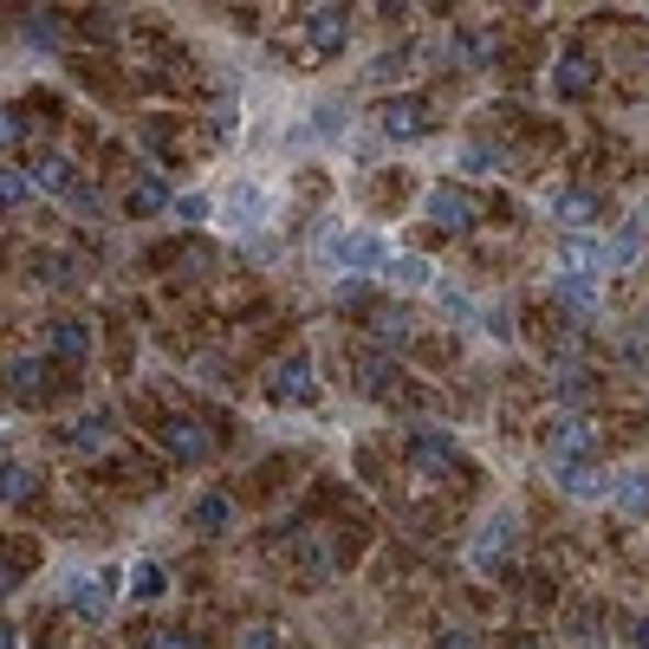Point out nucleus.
<instances>
[{
	"mask_svg": "<svg viewBox=\"0 0 649 649\" xmlns=\"http://www.w3.org/2000/svg\"><path fill=\"white\" fill-rule=\"evenodd\" d=\"M552 481L572 494V501H604L617 481L604 474V468H591V461H552Z\"/></svg>",
	"mask_w": 649,
	"mask_h": 649,
	"instance_id": "nucleus-11",
	"label": "nucleus"
},
{
	"mask_svg": "<svg viewBox=\"0 0 649 649\" xmlns=\"http://www.w3.org/2000/svg\"><path fill=\"white\" fill-rule=\"evenodd\" d=\"M377 124H383V137H396V144H410V137H429L435 131V111L416 98V91H396L383 111H377Z\"/></svg>",
	"mask_w": 649,
	"mask_h": 649,
	"instance_id": "nucleus-5",
	"label": "nucleus"
},
{
	"mask_svg": "<svg viewBox=\"0 0 649 649\" xmlns=\"http://www.w3.org/2000/svg\"><path fill=\"white\" fill-rule=\"evenodd\" d=\"M66 209H72V215H85V221H98V215H104V195H98L91 182H72V195H66Z\"/></svg>",
	"mask_w": 649,
	"mask_h": 649,
	"instance_id": "nucleus-34",
	"label": "nucleus"
},
{
	"mask_svg": "<svg viewBox=\"0 0 649 649\" xmlns=\"http://www.w3.org/2000/svg\"><path fill=\"white\" fill-rule=\"evenodd\" d=\"M345 124H351V111H345V104H332V98H325V104H312V137H325V144H332V137H345Z\"/></svg>",
	"mask_w": 649,
	"mask_h": 649,
	"instance_id": "nucleus-28",
	"label": "nucleus"
},
{
	"mask_svg": "<svg viewBox=\"0 0 649 649\" xmlns=\"http://www.w3.org/2000/svg\"><path fill=\"white\" fill-rule=\"evenodd\" d=\"M318 260L358 280V273H383L390 247H383V234H370V227H318Z\"/></svg>",
	"mask_w": 649,
	"mask_h": 649,
	"instance_id": "nucleus-1",
	"label": "nucleus"
},
{
	"mask_svg": "<svg viewBox=\"0 0 649 649\" xmlns=\"http://www.w3.org/2000/svg\"><path fill=\"white\" fill-rule=\"evenodd\" d=\"M358 383L370 390V396H390V390H396V363L383 358V351H370V358H363V370H358Z\"/></svg>",
	"mask_w": 649,
	"mask_h": 649,
	"instance_id": "nucleus-27",
	"label": "nucleus"
},
{
	"mask_svg": "<svg viewBox=\"0 0 649 649\" xmlns=\"http://www.w3.org/2000/svg\"><path fill=\"white\" fill-rule=\"evenodd\" d=\"M104 435H111V416H91V423H72V429H66V441H72V448H98Z\"/></svg>",
	"mask_w": 649,
	"mask_h": 649,
	"instance_id": "nucleus-36",
	"label": "nucleus"
},
{
	"mask_svg": "<svg viewBox=\"0 0 649 649\" xmlns=\"http://www.w3.org/2000/svg\"><path fill=\"white\" fill-rule=\"evenodd\" d=\"M644 325H649V312H644Z\"/></svg>",
	"mask_w": 649,
	"mask_h": 649,
	"instance_id": "nucleus-45",
	"label": "nucleus"
},
{
	"mask_svg": "<svg viewBox=\"0 0 649 649\" xmlns=\"http://www.w3.org/2000/svg\"><path fill=\"white\" fill-rule=\"evenodd\" d=\"M267 396L273 403H318V377H312V363L305 358H287L267 370Z\"/></svg>",
	"mask_w": 649,
	"mask_h": 649,
	"instance_id": "nucleus-8",
	"label": "nucleus"
},
{
	"mask_svg": "<svg viewBox=\"0 0 649 649\" xmlns=\"http://www.w3.org/2000/svg\"><path fill=\"white\" fill-rule=\"evenodd\" d=\"M345 7H318L312 20H305V46H312V59H332L338 46H345Z\"/></svg>",
	"mask_w": 649,
	"mask_h": 649,
	"instance_id": "nucleus-12",
	"label": "nucleus"
},
{
	"mask_svg": "<svg viewBox=\"0 0 649 649\" xmlns=\"http://www.w3.org/2000/svg\"><path fill=\"white\" fill-rule=\"evenodd\" d=\"M20 40H26L40 59H53V53H59V20H53V13H33V20L20 26Z\"/></svg>",
	"mask_w": 649,
	"mask_h": 649,
	"instance_id": "nucleus-25",
	"label": "nucleus"
},
{
	"mask_svg": "<svg viewBox=\"0 0 649 649\" xmlns=\"http://www.w3.org/2000/svg\"><path fill=\"white\" fill-rule=\"evenodd\" d=\"M163 209H176V195L163 189V176H137V182L124 189V215L149 221V215H163Z\"/></svg>",
	"mask_w": 649,
	"mask_h": 649,
	"instance_id": "nucleus-16",
	"label": "nucleus"
},
{
	"mask_svg": "<svg viewBox=\"0 0 649 649\" xmlns=\"http://www.w3.org/2000/svg\"><path fill=\"white\" fill-rule=\"evenodd\" d=\"M0 649H13V624H0Z\"/></svg>",
	"mask_w": 649,
	"mask_h": 649,
	"instance_id": "nucleus-44",
	"label": "nucleus"
},
{
	"mask_svg": "<svg viewBox=\"0 0 649 649\" xmlns=\"http://www.w3.org/2000/svg\"><path fill=\"white\" fill-rule=\"evenodd\" d=\"M552 215L566 221V227H597V195H584V189H559V195H552Z\"/></svg>",
	"mask_w": 649,
	"mask_h": 649,
	"instance_id": "nucleus-21",
	"label": "nucleus"
},
{
	"mask_svg": "<svg viewBox=\"0 0 649 649\" xmlns=\"http://www.w3.org/2000/svg\"><path fill=\"white\" fill-rule=\"evenodd\" d=\"M423 209H429V221L441 234H468V227L481 221V202H474L461 182H435L429 195H423Z\"/></svg>",
	"mask_w": 649,
	"mask_h": 649,
	"instance_id": "nucleus-3",
	"label": "nucleus"
},
{
	"mask_svg": "<svg viewBox=\"0 0 649 649\" xmlns=\"http://www.w3.org/2000/svg\"><path fill=\"white\" fill-rule=\"evenodd\" d=\"M494 169H501V149H488V144L461 149V176H494Z\"/></svg>",
	"mask_w": 649,
	"mask_h": 649,
	"instance_id": "nucleus-32",
	"label": "nucleus"
},
{
	"mask_svg": "<svg viewBox=\"0 0 649 649\" xmlns=\"http://www.w3.org/2000/svg\"><path fill=\"white\" fill-rule=\"evenodd\" d=\"M267 215H273V209H267V189H260V182H234V189H227V221H234L240 234L267 227Z\"/></svg>",
	"mask_w": 649,
	"mask_h": 649,
	"instance_id": "nucleus-13",
	"label": "nucleus"
},
{
	"mask_svg": "<svg viewBox=\"0 0 649 649\" xmlns=\"http://www.w3.org/2000/svg\"><path fill=\"white\" fill-rule=\"evenodd\" d=\"M611 501L624 506L630 519H644V513H649V474H637V468H630V474H624V481L611 488Z\"/></svg>",
	"mask_w": 649,
	"mask_h": 649,
	"instance_id": "nucleus-23",
	"label": "nucleus"
},
{
	"mask_svg": "<svg viewBox=\"0 0 649 649\" xmlns=\"http://www.w3.org/2000/svg\"><path fill=\"white\" fill-rule=\"evenodd\" d=\"M169 215H182V221H209L215 209H209V195H202V189H189V195H176V209H169Z\"/></svg>",
	"mask_w": 649,
	"mask_h": 649,
	"instance_id": "nucleus-39",
	"label": "nucleus"
},
{
	"mask_svg": "<svg viewBox=\"0 0 649 649\" xmlns=\"http://www.w3.org/2000/svg\"><path fill=\"white\" fill-rule=\"evenodd\" d=\"M227 519H234V501H227V494H202V501H195V533L215 539V533H227Z\"/></svg>",
	"mask_w": 649,
	"mask_h": 649,
	"instance_id": "nucleus-24",
	"label": "nucleus"
},
{
	"mask_svg": "<svg viewBox=\"0 0 649 649\" xmlns=\"http://www.w3.org/2000/svg\"><path fill=\"white\" fill-rule=\"evenodd\" d=\"M33 494H40V468L7 461V468H0V501H33Z\"/></svg>",
	"mask_w": 649,
	"mask_h": 649,
	"instance_id": "nucleus-26",
	"label": "nucleus"
},
{
	"mask_svg": "<svg viewBox=\"0 0 649 649\" xmlns=\"http://www.w3.org/2000/svg\"><path fill=\"white\" fill-rule=\"evenodd\" d=\"M435 299H441V312H448L455 325H468V318H474V299H468L461 287H441V280H435Z\"/></svg>",
	"mask_w": 649,
	"mask_h": 649,
	"instance_id": "nucleus-33",
	"label": "nucleus"
},
{
	"mask_svg": "<svg viewBox=\"0 0 649 649\" xmlns=\"http://www.w3.org/2000/svg\"><path fill=\"white\" fill-rule=\"evenodd\" d=\"M7 396L20 403V396H46V363L40 358H13L7 363Z\"/></svg>",
	"mask_w": 649,
	"mask_h": 649,
	"instance_id": "nucleus-20",
	"label": "nucleus"
},
{
	"mask_svg": "<svg viewBox=\"0 0 649 649\" xmlns=\"http://www.w3.org/2000/svg\"><path fill=\"white\" fill-rule=\"evenodd\" d=\"M144 649H202V637H189L182 624H149Z\"/></svg>",
	"mask_w": 649,
	"mask_h": 649,
	"instance_id": "nucleus-30",
	"label": "nucleus"
},
{
	"mask_svg": "<svg viewBox=\"0 0 649 649\" xmlns=\"http://www.w3.org/2000/svg\"><path fill=\"white\" fill-rule=\"evenodd\" d=\"M26 176H33V189H59V195H72V163L59 156V149H33L26 156Z\"/></svg>",
	"mask_w": 649,
	"mask_h": 649,
	"instance_id": "nucleus-14",
	"label": "nucleus"
},
{
	"mask_svg": "<svg viewBox=\"0 0 649 649\" xmlns=\"http://www.w3.org/2000/svg\"><path fill=\"white\" fill-rule=\"evenodd\" d=\"M637 254H644V221H630V227L611 240V267H637Z\"/></svg>",
	"mask_w": 649,
	"mask_h": 649,
	"instance_id": "nucleus-31",
	"label": "nucleus"
},
{
	"mask_svg": "<svg viewBox=\"0 0 649 649\" xmlns=\"http://www.w3.org/2000/svg\"><path fill=\"white\" fill-rule=\"evenodd\" d=\"M66 597L85 624H104L111 617V597H118V566H98V572H78L66 578Z\"/></svg>",
	"mask_w": 649,
	"mask_h": 649,
	"instance_id": "nucleus-2",
	"label": "nucleus"
},
{
	"mask_svg": "<svg viewBox=\"0 0 649 649\" xmlns=\"http://www.w3.org/2000/svg\"><path fill=\"white\" fill-rule=\"evenodd\" d=\"M46 267H40V280H53V287H66L72 280V267H66V254H40Z\"/></svg>",
	"mask_w": 649,
	"mask_h": 649,
	"instance_id": "nucleus-40",
	"label": "nucleus"
},
{
	"mask_svg": "<svg viewBox=\"0 0 649 649\" xmlns=\"http://www.w3.org/2000/svg\"><path fill=\"white\" fill-rule=\"evenodd\" d=\"M455 461H461V448H455L448 429H416L410 435V468H416V474H448Z\"/></svg>",
	"mask_w": 649,
	"mask_h": 649,
	"instance_id": "nucleus-9",
	"label": "nucleus"
},
{
	"mask_svg": "<svg viewBox=\"0 0 649 649\" xmlns=\"http://www.w3.org/2000/svg\"><path fill=\"white\" fill-rule=\"evenodd\" d=\"M435 649H481V637H474V630H441Z\"/></svg>",
	"mask_w": 649,
	"mask_h": 649,
	"instance_id": "nucleus-41",
	"label": "nucleus"
},
{
	"mask_svg": "<svg viewBox=\"0 0 649 649\" xmlns=\"http://www.w3.org/2000/svg\"><path fill=\"white\" fill-rule=\"evenodd\" d=\"M611 267V240H597V234H572L566 247H559V273H584V280H597Z\"/></svg>",
	"mask_w": 649,
	"mask_h": 649,
	"instance_id": "nucleus-10",
	"label": "nucleus"
},
{
	"mask_svg": "<svg viewBox=\"0 0 649 649\" xmlns=\"http://www.w3.org/2000/svg\"><path fill=\"white\" fill-rule=\"evenodd\" d=\"M338 305H363V280H338Z\"/></svg>",
	"mask_w": 649,
	"mask_h": 649,
	"instance_id": "nucleus-42",
	"label": "nucleus"
},
{
	"mask_svg": "<svg viewBox=\"0 0 649 649\" xmlns=\"http://www.w3.org/2000/svg\"><path fill=\"white\" fill-rule=\"evenodd\" d=\"M163 448H169L182 468H202V461H215V435L202 429L195 416H169V423H163Z\"/></svg>",
	"mask_w": 649,
	"mask_h": 649,
	"instance_id": "nucleus-6",
	"label": "nucleus"
},
{
	"mask_svg": "<svg viewBox=\"0 0 649 649\" xmlns=\"http://www.w3.org/2000/svg\"><path fill=\"white\" fill-rule=\"evenodd\" d=\"M46 345H53L66 363H85L91 358V325H85V318H59V325L46 332Z\"/></svg>",
	"mask_w": 649,
	"mask_h": 649,
	"instance_id": "nucleus-18",
	"label": "nucleus"
},
{
	"mask_svg": "<svg viewBox=\"0 0 649 649\" xmlns=\"http://www.w3.org/2000/svg\"><path fill=\"white\" fill-rule=\"evenodd\" d=\"M546 455L552 461H591L597 455V429L572 416V410H559V416H546Z\"/></svg>",
	"mask_w": 649,
	"mask_h": 649,
	"instance_id": "nucleus-4",
	"label": "nucleus"
},
{
	"mask_svg": "<svg viewBox=\"0 0 649 649\" xmlns=\"http://www.w3.org/2000/svg\"><path fill=\"white\" fill-rule=\"evenodd\" d=\"M513 533H519V526H513V513L481 519V526H474V539H468V566H474V572H494L506 552H513Z\"/></svg>",
	"mask_w": 649,
	"mask_h": 649,
	"instance_id": "nucleus-7",
	"label": "nucleus"
},
{
	"mask_svg": "<svg viewBox=\"0 0 649 649\" xmlns=\"http://www.w3.org/2000/svg\"><path fill=\"white\" fill-rule=\"evenodd\" d=\"M163 584H169V578H163V566H137V572H131V597H163Z\"/></svg>",
	"mask_w": 649,
	"mask_h": 649,
	"instance_id": "nucleus-37",
	"label": "nucleus"
},
{
	"mask_svg": "<svg viewBox=\"0 0 649 649\" xmlns=\"http://www.w3.org/2000/svg\"><path fill=\"white\" fill-rule=\"evenodd\" d=\"M591 85H597V59H591V53H566V59L552 66V91H559V98H584Z\"/></svg>",
	"mask_w": 649,
	"mask_h": 649,
	"instance_id": "nucleus-15",
	"label": "nucleus"
},
{
	"mask_svg": "<svg viewBox=\"0 0 649 649\" xmlns=\"http://www.w3.org/2000/svg\"><path fill=\"white\" fill-rule=\"evenodd\" d=\"M234 649H280V630H273V624H247V630L234 637Z\"/></svg>",
	"mask_w": 649,
	"mask_h": 649,
	"instance_id": "nucleus-38",
	"label": "nucleus"
},
{
	"mask_svg": "<svg viewBox=\"0 0 649 649\" xmlns=\"http://www.w3.org/2000/svg\"><path fill=\"white\" fill-rule=\"evenodd\" d=\"M370 332H377V345H410L416 338V318H410V305H383L370 318Z\"/></svg>",
	"mask_w": 649,
	"mask_h": 649,
	"instance_id": "nucleus-22",
	"label": "nucleus"
},
{
	"mask_svg": "<svg viewBox=\"0 0 649 649\" xmlns=\"http://www.w3.org/2000/svg\"><path fill=\"white\" fill-rule=\"evenodd\" d=\"M0 149H26V118L13 104H0Z\"/></svg>",
	"mask_w": 649,
	"mask_h": 649,
	"instance_id": "nucleus-35",
	"label": "nucleus"
},
{
	"mask_svg": "<svg viewBox=\"0 0 649 649\" xmlns=\"http://www.w3.org/2000/svg\"><path fill=\"white\" fill-rule=\"evenodd\" d=\"M552 299H566L578 318H591V312H597V280H584V273H552Z\"/></svg>",
	"mask_w": 649,
	"mask_h": 649,
	"instance_id": "nucleus-19",
	"label": "nucleus"
},
{
	"mask_svg": "<svg viewBox=\"0 0 649 649\" xmlns=\"http://www.w3.org/2000/svg\"><path fill=\"white\" fill-rule=\"evenodd\" d=\"M383 280H390V287H403V292H429L435 287V267L423 260V254H390V260H383Z\"/></svg>",
	"mask_w": 649,
	"mask_h": 649,
	"instance_id": "nucleus-17",
	"label": "nucleus"
},
{
	"mask_svg": "<svg viewBox=\"0 0 649 649\" xmlns=\"http://www.w3.org/2000/svg\"><path fill=\"white\" fill-rule=\"evenodd\" d=\"M33 202V176L26 169H0V209H26Z\"/></svg>",
	"mask_w": 649,
	"mask_h": 649,
	"instance_id": "nucleus-29",
	"label": "nucleus"
},
{
	"mask_svg": "<svg viewBox=\"0 0 649 649\" xmlns=\"http://www.w3.org/2000/svg\"><path fill=\"white\" fill-rule=\"evenodd\" d=\"M630 649H649V617H637V624H630Z\"/></svg>",
	"mask_w": 649,
	"mask_h": 649,
	"instance_id": "nucleus-43",
	"label": "nucleus"
}]
</instances>
